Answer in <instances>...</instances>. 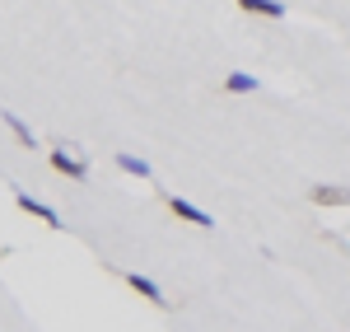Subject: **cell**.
I'll return each mask as SVG.
<instances>
[{
	"instance_id": "6da1fadb",
	"label": "cell",
	"mask_w": 350,
	"mask_h": 332,
	"mask_svg": "<svg viewBox=\"0 0 350 332\" xmlns=\"http://www.w3.org/2000/svg\"><path fill=\"white\" fill-rule=\"evenodd\" d=\"M47 164H52L61 178H70V183H89V159L75 155V145H56L52 155H47Z\"/></svg>"
},
{
	"instance_id": "7a4b0ae2",
	"label": "cell",
	"mask_w": 350,
	"mask_h": 332,
	"mask_svg": "<svg viewBox=\"0 0 350 332\" xmlns=\"http://www.w3.org/2000/svg\"><path fill=\"white\" fill-rule=\"evenodd\" d=\"M14 206L24 211V216H33V220H42L47 229H61V216H56L47 201H38V196H28L24 188H14Z\"/></svg>"
},
{
	"instance_id": "3957f363",
	"label": "cell",
	"mask_w": 350,
	"mask_h": 332,
	"mask_svg": "<svg viewBox=\"0 0 350 332\" xmlns=\"http://www.w3.org/2000/svg\"><path fill=\"white\" fill-rule=\"evenodd\" d=\"M122 281L131 285V290L140 295V300H150L154 309H173V300H168V295H163V290H159V285H154L150 277H140V272H122Z\"/></svg>"
},
{
	"instance_id": "277c9868",
	"label": "cell",
	"mask_w": 350,
	"mask_h": 332,
	"mask_svg": "<svg viewBox=\"0 0 350 332\" xmlns=\"http://www.w3.org/2000/svg\"><path fill=\"white\" fill-rule=\"evenodd\" d=\"M168 211L178 216V220H187V225H196V229H215V220L201 211V206H191L187 196H168Z\"/></svg>"
},
{
	"instance_id": "5b68a950",
	"label": "cell",
	"mask_w": 350,
	"mask_h": 332,
	"mask_svg": "<svg viewBox=\"0 0 350 332\" xmlns=\"http://www.w3.org/2000/svg\"><path fill=\"white\" fill-rule=\"evenodd\" d=\"M313 206H350V188H336V183H323V188H313L308 192Z\"/></svg>"
},
{
	"instance_id": "8992f818",
	"label": "cell",
	"mask_w": 350,
	"mask_h": 332,
	"mask_svg": "<svg viewBox=\"0 0 350 332\" xmlns=\"http://www.w3.org/2000/svg\"><path fill=\"white\" fill-rule=\"evenodd\" d=\"M243 14H262V19H285V5L280 0H234Z\"/></svg>"
},
{
	"instance_id": "52a82bcc",
	"label": "cell",
	"mask_w": 350,
	"mask_h": 332,
	"mask_svg": "<svg viewBox=\"0 0 350 332\" xmlns=\"http://www.w3.org/2000/svg\"><path fill=\"white\" fill-rule=\"evenodd\" d=\"M224 94H257V75H247V71H229V75H224Z\"/></svg>"
},
{
	"instance_id": "ba28073f",
	"label": "cell",
	"mask_w": 350,
	"mask_h": 332,
	"mask_svg": "<svg viewBox=\"0 0 350 332\" xmlns=\"http://www.w3.org/2000/svg\"><path fill=\"white\" fill-rule=\"evenodd\" d=\"M117 168H122V173H131V178H140V183H145V178H154V168L145 164V159H135V155H117Z\"/></svg>"
},
{
	"instance_id": "9c48e42d",
	"label": "cell",
	"mask_w": 350,
	"mask_h": 332,
	"mask_svg": "<svg viewBox=\"0 0 350 332\" xmlns=\"http://www.w3.org/2000/svg\"><path fill=\"white\" fill-rule=\"evenodd\" d=\"M0 117H5V127H10V131H14V140H19V145H24V150H33V145H38V136H33V131H28L24 122H19V117H14V112H0Z\"/></svg>"
}]
</instances>
